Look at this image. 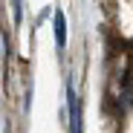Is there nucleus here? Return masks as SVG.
Returning a JSON list of instances; mask_svg holds the SVG:
<instances>
[{
  "instance_id": "1",
  "label": "nucleus",
  "mask_w": 133,
  "mask_h": 133,
  "mask_svg": "<svg viewBox=\"0 0 133 133\" xmlns=\"http://www.w3.org/2000/svg\"><path fill=\"white\" fill-rule=\"evenodd\" d=\"M70 116H72V133H81V101L75 93L70 96Z\"/></svg>"
},
{
  "instance_id": "2",
  "label": "nucleus",
  "mask_w": 133,
  "mask_h": 133,
  "mask_svg": "<svg viewBox=\"0 0 133 133\" xmlns=\"http://www.w3.org/2000/svg\"><path fill=\"white\" fill-rule=\"evenodd\" d=\"M55 35H58V43H64V15L61 12L55 15Z\"/></svg>"
}]
</instances>
